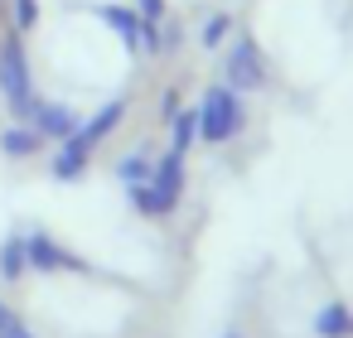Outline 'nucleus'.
<instances>
[{
    "label": "nucleus",
    "instance_id": "18",
    "mask_svg": "<svg viewBox=\"0 0 353 338\" xmlns=\"http://www.w3.org/2000/svg\"><path fill=\"white\" fill-rule=\"evenodd\" d=\"M223 338H242V333H223Z\"/></svg>",
    "mask_w": 353,
    "mask_h": 338
},
{
    "label": "nucleus",
    "instance_id": "5",
    "mask_svg": "<svg viewBox=\"0 0 353 338\" xmlns=\"http://www.w3.org/2000/svg\"><path fill=\"white\" fill-rule=\"evenodd\" d=\"M25 256H30V271L39 275H78V271H92L83 266V256L49 227H25Z\"/></svg>",
    "mask_w": 353,
    "mask_h": 338
},
{
    "label": "nucleus",
    "instance_id": "11",
    "mask_svg": "<svg viewBox=\"0 0 353 338\" xmlns=\"http://www.w3.org/2000/svg\"><path fill=\"white\" fill-rule=\"evenodd\" d=\"M150 174H155V155H150L145 145H136V150H126V155L117 160V179H121L126 189H131V184H145Z\"/></svg>",
    "mask_w": 353,
    "mask_h": 338
},
{
    "label": "nucleus",
    "instance_id": "9",
    "mask_svg": "<svg viewBox=\"0 0 353 338\" xmlns=\"http://www.w3.org/2000/svg\"><path fill=\"white\" fill-rule=\"evenodd\" d=\"M0 155L6 160H34V155H44V140L25 126V121H10V126H0Z\"/></svg>",
    "mask_w": 353,
    "mask_h": 338
},
{
    "label": "nucleus",
    "instance_id": "3",
    "mask_svg": "<svg viewBox=\"0 0 353 338\" xmlns=\"http://www.w3.org/2000/svg\"><path fill=\"white\" fill-rule=\"evenodd\" d=\"M34 97H39V87H34L30 54H25V34L10 30L6 39H0V102L10 107V121H25Z\"/></svg>",
    "mask_w": 353,
    "mask_h": 338
},
{
    "label": "nucleus",
    "instance_id": "6",
    "mask_svg": "<svg viewBox=\"0 0 353 338\" xmlns=\"http://www.w3.org/2000/svg\"><path fill=\"white\" fill-rule=\"evenodd\" d=\"M25 126H30L44 145H63V140L83 126V116H78L68 102H59V97H44V92H39V97L30 102V112H25Z\"/></svg>",
    "mask_w": 353,
    "mask_h": 338
},
{
    "label": "nucleus",
    "instance_id": "14",
    "mask_svg": "<svg viewBox=\"0 0 353 338\" xmlns=\"http://www.w3.org/2000/svg\"><path fill=\"white\" fill-rule=\"evenodd\" d=\"M34 25H39V0H15V25H10V30L30 34Z\"/></svg>",
    "mask_w": 353,
    "mask_h": 338
},
{
    "label": "nucleus",
    "instance_id": "8",
    "mask_svg": "<svg viewBox=\"0 0 353 338\" xmlns=\"http://www.w3.org/2000/svg\"><path fill=\"white\" fill-rule=\"evenodd\" d=\"M310 328H314V338H353V304H343V299L319 304Z\"/></svg>",
    "mask_w": 353,
    "mask_h": 338
},
{
    "label": "nucleus",
    "instance_id": "17",
    "mask_svg": "<svg viewBox=\"0 0 353 338\" xmlns=\"http://www.w3.org/2000/svg\"><path fill=\"white\" fill-rule=\"evenodd\" d=\"M15 314H20V309H10V299H0V328H6V324H10Z\"/></svg>",
    "mask_w": 353,
    "mask_h": 338
},
{
    "label": "nucleus",
    "instance_id": "12",
    "mask_svg": "<svg viewBox=\"0 0 353 338\" xmlns=\"http://www.w3.org/2000/svg\"><path fill=\"white\" fill-rule=\"evenodd\" d=\"M165 131H170V150L189 155V145L199 140V116H194V107H179V112L165 121Z\"/></svg>",
    "mask_w": 353,
    "mask_h": 338
},
{
    "label": "nucleus",
    "instance_id": "1",
    "mask_svg": "<svg viewBox=\"0 0 353 338\" xmlns=\"http://www.w3.org/2000/svg\"><path fill=\"white\" fill-rule=\"evenodd\" d=\"M126 116H131V102H126V97H112V102H102L92 116H83V126H78L63 145H54V155H49V179H54V184H78V179H88L92 155L121 131Z\"/></svg>",
    "mask_w": 353,
    "mask_h": 338
},
{
    "label": "nucleus",
    "instance_id": "10",
    "mask_svg": "<svg viewBox=\"0 0 353 338\" xmlns=\"http://www.w3.org/2000/svg\"><path fill=\"white\" fill-rule=\"evenodd\" d=\"M25 275H30L25 232H10V237H0V280H6V285H20Z\"/></svg>",
    "mask_w": 353,
    "mask_h": 338
},
{
    "label": "nucleus",
    "instance_id": "15",
    "mask_svg": "<svg viewBox=\"0 0 353 338\" xmlns=\"http://www.w3.org/2000/svg\"><path fill=\"white\" fill-rule=\"evenodd\" d=\"M136 6V15L145 20V25H160L165 15H170V0H131Z\"/></svg>",
    "mask_w": 353,
    "mask_h": 338
},
{
    "label": "nucleus",
    "instance_id": "13",
    "mask_svg": "<svg viewBox=\"0 0 353 338\" xmlns=\"http://www.w3.org/2000/svg\"><path fill=\"white\" fill-rule=\"evenodd\" d=\"M228 34H232V15H228V10H213V15H203V25H199L194 39H199L203 49H223Z\"/></svg>",
    "mask_w": 353,
    "mask_h": 338
},
{
    "label": "nucleus",
    "instance_id": "2",
    "mask_svg": "<svg viewBox=\"0 0 353 338\" xmlns=\"http://www.w3.org/2000/svg\"><path fill=\"white\" fill-rule=\"evenodd\" d=\"M194 116H199V140L203 145H228L242 136L247 126V102L242 92H232L228 83H208L203 97L194 102Z\"/></svg>",
    "mask_w": 353,
    "mask_h": 338
},
{
    "label": "nucleus",
    "instance_id": "16",
    "mask_svg": "<svg viewBox=\"0 0 353 338\" xmlns=\"http://www.w3.org/2000/svg\"><path fill=\"white\" fill-rule=\"evenodd\" d=\"M0 338H39V333H34V328L25 324V314H15V319H10L6 328H0Z\"/></svg>",
    "mask_w": 353,
    "mask_h": 338
},
{
    "label": "nucleus",
    "instance_id": "4",
    "mask_svg": "<svg viewBox=\"0 0 353 338\" xmlns=\"http://www.w3.org/2000/svg\"><path fill=\"white\" fill-rule=\"evenodd\" d=\"M223 83L232 87V92H266V83H271V59H266V49L252 39V34H237L232 39V49H228V59H223Z\"/></svg>",
    "mask_w": 353,
    "mask_h": 338
},
{
    "label": "nucleus",
    "instance_id": "7",
    "mask_svg": "<svg viewBox=\"0 0 353 338\" xmlns=\"http://www.w3.org/2000/svg\"><path fill=\"white\" fill-rule=\"evenodd\" d=\"M97 20L112 25V34L126 44V54H145V20L136 15L131 0H102V6H97Z\"/></svg>",
    "mask_w": 353,
    "mask_h": 338
}]
</instances>
